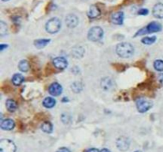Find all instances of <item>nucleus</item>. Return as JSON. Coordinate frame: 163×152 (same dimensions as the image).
I'll list each match as a JSON object with an SVG mask.
<instances>
[{
    "mask_svg": "<svg viewBox=\"0 0 163 152\" xmlns=\"http://www.w3.org/2000/svg\"><path fill=\"white\" fill-rule=\"evenodd\" d=\"M116 53L119 56L122 58H130L134 54L133 46L131 45L130 43L127 42H123V43H119L116 46Z\"/></svg>",
    "mask_w": 163,
    "mask_h": 152,
    "instance_id": "obj_1",
    "label": "nucleus"
},
{
    "mask_svg": "<svg viewBox=\"0 0 163 152\" xmlns=\"http://www.w3.org/2000/svg\"><path fill=\"white\" fill-rule=\"evenodd\" d=\"M61 21L57 18H54L49 20L46 25V30L49 34H54L57 33L61 29Z\"/></svg>",
    "mask_w": 163,
    "mask_h": 152,
    "instance_id": "obj_2",
    "label": "nucleus"
},
{
    "mask_svg": "<svg viewBox=\"0 0 163 152\" xmlns=\"http://www.w3.org/2000/svg\"><path fill=\"white\" fill-rule=\"evenodd\" d=\"M161 24H159L158 22H151V23H150L146 28H143V29H142V30H139L137 34H136V36L143 35V34H146L157 33V32L161 31Z\"/></svg>",
    "mask_w": 163,
    "mask_h": 152,
    "instance_id": "obj_3",
    "label": "nucleus"
},
{
    "mask_svg": "<svg viewBox=\"0 0 163 152\" xmlns=\"http://www.w3.org/2000/svg\"><path fill=\"white\" fill-rule=\"evenodd\" d=\"M103 36V31L102 28L99 26H95V27L91 28L87 34V38L91 41L96 42L101 40Z\"/></svg>",
    "mask_w": 163,
    "mask_h": 152,
    "instance_id": "obj_4",
    "label": "nucleus"
},
{
    "mask_svg": "<svg viewBox=\"0 0 163 152\" xmlns=\"http://www.w3.org/2000/svg\"><path fill=\"white\" fill-rule=\"evenodd\" d=\"M153 103L145 98H139L136 101V107L139 113H146L150 109Z\"/></svg>",
    "mask_w": 163,
    "mask_h": 152,
    "instance_id": "obj_5",
    "label": "nucleus"
},
{
    "mask_svg": "<svg viewBox=\"0 0 163 152\" xmlns=\"http://www.w3.org/2000/svg\"><path fill=\"white\" fill-rule=\"evenodd\" d=\"M16 145L10 140H2L0 141V152H15Z\"/></svg>",
    "mask_w": 163,
    "mask_h": 152,
    "instance_id": "obj_6",
    "label": "nucleus"
},
{
    "mask_svg": "<svg viewBox=\"0 0 163 152\" xmlns=\"http://www.w3.org/2000/svg\"><path fill=\"white\" fill-rule=\"evenodd\" d=\"M116 146L117 148L121 151H127L129 149L130 140L128 138L125 136L119 137L116 141Z\"/></svg>",
    "mask_w": 163,
    "mask_h": 152,
    "instance_id": "obj_7",
    "label": "nucleus"
},
{
    "mask_svg": "<svg viewBox=\"0 0 163 152\" xmlns=\"http://www.w3.org/2000/svg\"><path fill=\"white\" fill-rule=\"evenodd\" d=\"M62 90H63L62 87L57 83H52L49 87V93L54 97H57V96L61 94Z\"/></svg>",
    "mask_w": 163,
    "mask_h": 152,
    "instance_id": "obj_8",
    "label": "nucleus"
},
{
    "mask_svg": "<svg viewBox=\"0 0 163 152\" xmlns=\"http://www.w3.org/2000/svg\"><path fill=\"white\" fill-rule=\"evenodd\" d=\"M53 63H54V67L57 69L59 70H64L68 66V62L66 60L65 58L59 56V57H56L53 60Z\"/></svg>",
    "mask_w": 163,
    "mask_h": 152,
    "instance_id": "obj_9",
    "label": "nucleus"
},
{
    "mask_svg": "<svg viewBox=\"0 0 163 152\" xmlns=\"http://www.w3.org/2000/svg\"><path fill=\"white\" fill-rule=\"evenodd\" d=\"M79 20L78 18L74 14H69L66 17L65 23L69 28H75L76 26H77Z\"/></svg>",
    "mask_w": 163,
    "mask_h": 152,
    "instance_id": "obj_10",
    "label": "nucleus"
},
{
    "mask_svg": "<svg viewBox=\"0 0 163 152\" xmlns=\"http://www.w3.org/2000/svg\"><path fill=\"white\" fill-rule=\"evenodd\" d=\"M111 22H113L114 24L121 26L123 23L124 14H123V12H116V13H114V14H111Z\"/></svg>",
    "mask_w": 163,
    "mask_h": 152,
    "instance_id": "obj_11",
    "label": "nucleus"
},
{
    "mask_svg": "<svg viewBox=\"0 0 163 152\" xmlns=\"http://www.w3.org/2000/svg\"><path fill=\"white\" fill-rule=\"evenodd\" d=\"M14 121L12 120V119H5L3 121H2L1 122V129H3V130L10 131L14 128Z\"/></svg>",
    "mask_w": 163,
    "mask_h": 152,
    "instance_id": "obj_12",
    "label": "nucleus"
},
{
    "mask_svg": "<svg viewBox=\"0 0 163 152\" xmlns=\"http://www.w3.org/2000/svg\"><path fill=\"white\" fill-rule=\"evenodd\" d=\"M153 15L157 18H163V3H157L154 6Z\"/></svg>",
    "mask_w": 163,
    "mask_h": 152,
    "instance_id": "obj_13",
    "label": "nucleus"
},
{
    "mask_svg": "<svg viewBox=\"0 0 163 152\" xmlns=\"http://www.w3.org/2000/svg\"><path fill=\"white\" fill-rule=\"evenodd\" d=\"M100 14V10L95 5H91L89 8V10L87 12V16L90 18H95Z\"/></svg>",
    "mask_w": 163,
    "mask_h": 152,
    "instance_id": "obj_14",
    "label": "nucleus"
},
{
    "mask_svg": "<svg viewBox=\"0 0 163 152\" xmlns=\"http://www.w3.org/2000/svg\"><path fill=\"white\" fill-rule=\"evenodd\" d=\"M6 106L7 110L9 111V112H10V113L14 112V111L17 109V108H18L17 103H16V101H14V100H13V99H8L6 102Z\"/></svg>",
    "mask_w": 163,
    "mask_h": 152,
    "instance_id": "obj_15",
    "label": "nucleus"
},
{
    "mask_svg": "<svg viewBox=\"0 0 163 152\" xmlns=\"http://www.w3.org/2000/svg\"><path fill=\"white\" fill-rule=\"evenodd\" d=\"M56 100L51 97H48L43 100V105L47 109H52L55 106Z\"/></svg>",
    "mask_w": 163,
    "mask_h": 152,
    "instance_id": "obj_16",
    "label": "nucleus"
},
{
    "mask_svg": "<svg viewBox=\"0 0 163 152\" xmlns=\"http://www.w3.org/2000/svg\"><path fill=\"white\" fill-rule=\"evenodd\" d=\"M83 53H84V49L82 47H75L72 48V54L75 58H81L83 57Z\"/></svg>",
    "mask_w": 163,
    "mask_h": 152,
    "instance_id": "obj_17",
    "label": "nucleus"
},
{
    "mask_svg": "<svg viewBox=\"0 0 163 152\" xmlns=\"http://www.w3.org/2000/svg\"><path fill=\"white\" fill-rule=\"evenodd\" d=\"M50 42V39H39L34 41V46L37 48H43Z\"/></svg>",
    "mask_w": 163,
    "mask_h": 152,
    "instance_id": "obj_18",
    "label": "nucleus"
},
{
    "mask_svg": "<svg viewBox=\"0 0 163 152\" xmlns=\"http://www.w3.org/2000/svg\"><path fill=\"white\" fill-rule=\"evenodd\" d=\"M41 129L43 131L44 133H48V134H50L53 132V125H52L51 123L49 122V121H46V122L42 123V125H41Z\"/></svg>",
    "mask_w": 163,
    "mask_h": 152,
    "instance_id": "obj_19",
    "label": "nucleus"
},
{
    "mask_svg": "<svg viewBox=\"0 0 163 152\" xmlns=\"http://www.w3.org/2000/svg\"><path fill=\"white\" fill-rule=\"evenodd\" d=\"M24 76L21 74H15L14 75L13 78H12V82L14 83V85L15 86H20L23 83L24 81Z\"/></svg>",
    "mask_w": 163,
    "mask_h": 152,
    "instance_id": "obj_20",
    "label": "nucleus"
},
{
    "mask_svg": "<svg viewBox=\"0 0 163 152\" xmlns=\"http://www.w3.org/2000/svg\"><path fill=\"white\" fill-rule=\"evenodd\" d=\"M18 68L22 72H27L29 69H30V63L26 59L21 60L19 63H18Z\"/></svg>",
    "mask_w": 163,
    "mask_h": 152,
    "instance_id": "obj_21",
    "label": "nucleus"
},
{
    "mask_svg": "<svg viewBox=\"0 0 163 152\" xmlns=\"http://www.w3.org/2000/svg\"><path fill=\"white\" fill-rule=\"evenodd\" d=\"M112 86V81L109 78H104L101 80V87L104 90H108Z\"/></svg>",
    "mask_w": 163,
    "mask_h": 152,
    "instance_id": "obj_22",
    "label": "nucleus"
},
{
    "mask_svg": "<svg viewBox=\"0 0 163 152\" xmlns=\"http://www.w3.org/2000/svg\"><path fill=\"white\" fill-rule=\"evenodd\" d=\"M71 87L74 93H80L83 90V84L80 82H74Z\"/></svg>",
    "mask_w": 163,
    "mask_h": 152,
    "instance_id": "obj_23",
    "label": "nucleus"
},
{
    "mask_svg": "<svg viewBox=\"0 0 163 152\" xmlns=\"http://www.w3.org/2000/svg\"><path fill=\"white\" fill-rule=\"evenodd\" d=\"M156 41V37H146L142 39V43L146 45H150Z\"/></svg>",
    "mask_w": 163,
    "mask_h": 152,
    "instance_id": "obj_24",
    "label": "nucleus"
},
{
    "mask_svg": "<svg viewBox=\"0 0 163 152\" xmlns=\"http://www.w3.org/2000/svg\"><path fill=\"white\" fill-rule=\"evenodd\" d=\"M154 69L157 71L162 72L163 71V60L161 59H157L154 63Z\"/></svg>",
    "mask_w": 163,
    "mask_h": 152,
    "instance_id": "obj_25",
    "label": "nucleus"
},
{
    "mask_svg": "<svg viewBox=\"0 0 163 152\" xmlns=\"http://www.w3.org/2000/svg\"><path fill=\"white\" fill-rule=\"evenodd\" d=\"M7 34V26L6 24L4 22L1 21L0 22V36L3 37V36Z\"/></svg>",
    "mask_w": 163,
    "mask_h": 152,
    "instance_id": "obj_26",
    "label": "nucleus"
},
{
    "mask_svg": "<svg viewBox=\"0 0 163 152\" xmlns=\"http://www.w3.org/2000/svg\"><path fill=\"white\" fill-rule=\"evenodd\" d=\"M61 121L62 122L65 123V124H68V123H69L70 121V117L67 113H63L61 115Z\"/></svg>",
    "mask_w": 163,
    "mask_h": 152,
    "instance_id": "obj_27",
    "label": "nucleus"
},
{
    "mask_svg": "<svg viewBox=\"0 0 163 152\" xmlns=\"http://www.w3.org/2000/svg\"><path fill=\"white\" fill-rule=\"evenodd\" d=\"M148 10L147 9H141L139 10V15H147L148 14Z\"/></svg>",
    "mask_w": 163,
    "mask_h": 152,
    "instance_id": "obj_28",
    "label": "nucleus"
},
{
    "mask_svg": "<svg viewBox=\"0 0 163 152\" xmlns=\"http://www.w3.org/2000/svg\"><path fill=\"white\" fill-rule=\"evenodd\" d=\"M56 152H71L70 150L67 148V147H61V148L58 149Z\"/></svg>",
    "mask_w": 163,
    "mask_h": 152,
    "instance_id": "obj_29",
    "label": "nucleus"
},
{
    "mask_svg": "<svg viewBox=\"0 0 163 152\" xmlns=\"http://www.w3.org/2000/svg\"><path fill=\"white\" fill-rule=\"evenodd\" d=\"M7 48V45L5 44H0V51H3L4 48Z\"/></svg>",
    "mask_w": 163,
    "mask_h": 152,
    "instance_id": "obj_30",
    "label": "nucleus"
},
{
    "mask_svg": "<svg viewBox=\"0 0 163 152\" xmlns=\"http://www.w3.org/2000/svg\"><path fill=\"white\" fill-rule=\"evenodd\" d=\"M86 152H100V151L96 148H91L89 149V150H86Z\"/></svg>",
    "mask_w": 163,
    "mask_h": 152,
    "instance_id": "obj_31",
    "label": "nucleus"
},
{
    "mask_svg": "<svg viewBox=\"0 0 163 152\" xmlns=\"http://www.w3.org/2000/svg\"><path fill=\"white\" fill-rule=\"evenodd\" d=\"M159 80L161 81V83H163V74H161L159 75Z\"/></svg>",
    "mask_w": 163,
    "mask_h": 152,
    "instance_id": "obj_32",
    "label": "nucleus"
},
{
    "mask_svg": "<svg viewBox=\"0 0 163 152\" xmlns=\"http://www.w3.org/2000/svg\"><path fill=\"white\" fill-rule=\"evenodd\" d=\"M100 152H111V151H110V150H108V149L103 148V149H102L101 150H100Z\"/></svg>",
    "mask_w": 163,
    "mask_h": 152,
    "instance_id": "obj_33",
    "label": "nucleus"
},
{
    "mask_svg": "<svg viewBox=\"0 0 163 152\" xmlns=\"http://www.w3.org/2000/svg\"><path fill=\"white\" fill-rule=\"evenodd\" d=\"M2 1H3V2H6V1H9V0H2Z\"/></svg>",
    "mask_w": 163,
    "mask_h": 152,
    "instance_id": "obj_34",
    "label": "nucleus"
},
{
    "mask_svg": "<svg viewBox=\"0 0 163 152\" xmlns=\"http://www.w3.org/2000/svg\"><path fill=\"white\" fill-rule=\"evenodd\" d=\"M135 152H142V151H140V150H136Z\"/></svg>",
    "mask_w": 163,
    "mask_h": 152,
    "instance_id": "obj_35",
    "label": "nucleus"
}]
</instances>
